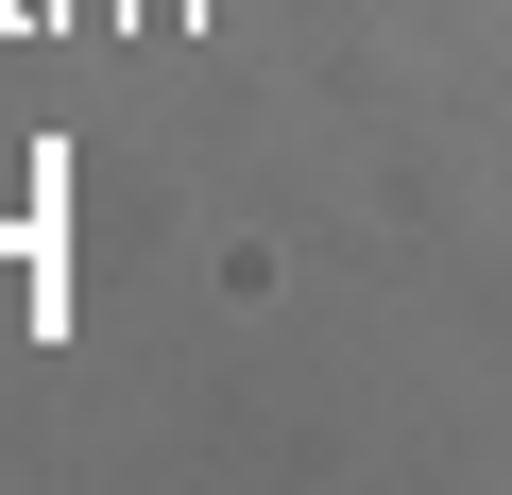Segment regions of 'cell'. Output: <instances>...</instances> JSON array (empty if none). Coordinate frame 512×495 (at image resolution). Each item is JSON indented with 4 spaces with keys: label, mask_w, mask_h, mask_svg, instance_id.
Wrapping results in <instances>:
<instances>
[]
</instances>
